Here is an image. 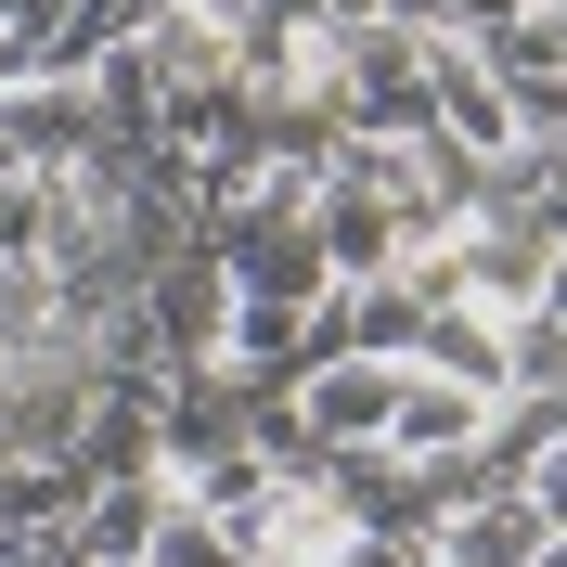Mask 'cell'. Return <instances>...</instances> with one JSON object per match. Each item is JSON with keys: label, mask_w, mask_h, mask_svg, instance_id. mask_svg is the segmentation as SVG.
<instances>
[{"label": "cell", "mask_w": 567, "mask_h": 567, "mask_svg": "<svg viewBox=\"0 0 567 567\" xmlns=\"http://www.w3.org/2000/svg\"><path fill=\"white\" fill-rule=\"evenodd\" d=\"M491 413L503 400L491 388H464V374H400V413H388V452H413V464H439V452H477V439H491Z\"/></svg>", "instance_id": "5"}, {"label": "cell", "mask_w": 567, "mask_h": 567, "mask_svg": "<svg viewBox=\"0 0 567 567\" xmlns=\"http://www.w3.org/2000/svg\"><path fill=\"white\" fill-rule=\"evenodd\" d=\"M529 503H542V516H555V529H567V425H555V439H542V464H529Z\"/></svg>", "instance_id": "13"}, {"label": "cell", "mask_w": 567, "mask_h": 567, "mask_svg": "<svg viewBox=\"0 0 567 567\" xmlns=\"http://www.w3.org/2000/svg\"><path fill=\"white\" fill-rule=\"evenodd\" d=\"M542 567H567V529H555V542H542Z\"/></svg>", "instance_id": "16"}, {"label": "cell", "mask_w": 567, "mask_h": 567, "mask_svg": "<svg viewBox=\"0 0 567 567\" xmlns=\"http://www.w3.org/2000/svg\"><path fill=\"white\" fill-rule=\"evenodd\" d=\"M258 567H271V555H258Z\"/></svg>", "instance_id": "17"}, {"label": "cell", "mask_w": 567, "mask_h": 567, "mask_svg": "<svg viewBox=\"0 0 567 567\" xmlns=\"http://www.w3.org/2000/svg\"><path fill=\"white\" fill-rule=\"evenodd\" d=\"M413 361H425V374H464V388H491V400L516 388V361H503V322H491V310H464V297L413 336Z\"/></svg>", "instance_id": "11"}, {"label": "cell", "mask_w": 567, "mask_h": 567, "mask_svg": "<svg viewBox=\"0 0 567 567\" xmlns=\"http://www.w3.org/2000/svg\"><path fill=\"white\" fill-rule=\"evenodd\" d=\"M503 361H516V388H529V400H567V310H555V297L503 322Z\"/></svg>", "instance_id": "12"}, {"label": "cell", "mask_w": 567, "mask_h": 567, "mask_svg": "<svg viewBox=\"0 0 567 567\" xmlns=\"http://www.w3.org/2000/svg\"><path fill=\"white\" fill-rule=\"evenodd\" d=\"M142 322H155V349H168V374L219 361V349H233V258H219V246H181L168 271L142 284Z\"/></svg>", "instance_id": "3"}, {"label": "cell", "mask_w": 567, "mask_h": 567, "mask_svg": "<svg viewBox=\"0 0 567 567\" xmlns=\"http://www.w3.org/2000/svg\"><path fill=\"white\" fill-rule=\"evenodd\" d=\"M168 503H181V477H104V491L78 503V542L104 567H155V529H168Z\"/></svg>", "instance_id": "10"}, {"label": "cell", "mask_w": 567, "mask_h": 567, "mask_svg": "<svg viewBox=\"0 0 567 567\" xmlns=\"http://www.w3.org/2000/svg\"><path fill=\"white\" fill-rule=\"evenodd\" d=\"M207 13H233V27H246V13H258V0H207Z\"/></svg>", "instance_id": "15"}, {"label": "cell", "mask_w": 567, "mask_h": 567, "mask_svg": "<svg viewBox=\"0 0 567 567\" xmlns=\"http://www.w3.org/2000/svg\"><path fill=\"white\" fill-rule=\"evenodd\" d=\"M233 374H246V388H297V374H310L322 361V336H310V297H246V284H233Z\"/></svg>", "instance_id": "8"}, {"label": "cell", "mask_w": 567, "mask_h": 567, "mask_svg": "<svg viewBox=\"0 0 567 567\" xmlns=\"http://www.w3.org/2000/svg\"><path fill=\"white\" fill-rule=\"evenodd\" d=\"M529 130L555 142V155H567V78H555V91H529Z\"/></svg>", "instance_id": "14"}, {"label": "cell", "mask_w": 567, "mask_h": 567, "mask_svg": "<svg viewBox=\"0 0 567 567\" xmlns=\"http://www.w3.org/2000/svg\"><path fill=\"white\" fill-rule=\"evenodd\" d=\"M0 142H13V168L27 181H65L91 142H104V91L65 65H27V78H0Z\"/></svg>", "instance_id": "1"}, {"label": "cell", "mask_w": 567, "mask_h": 567, "mask_svg": "<svg viewBox=\"0 0 567 567\" xmlns=\"http://www.w3.org/2000/svg\"><path fill=\"white\" fill-rule=\"evenodd\" d=\"M400 374H413V361H388V349H336V361H310V374H297V413H310V439H322V452H361V439H388Z\"/></svg>", "instance_id": "4"}, {"label": "cell", "mask_w": 567, "mask_h": 567, "mask_svg": "<svg viewBox=\"0 0 567 567\" xmlns=\"http://www.w3.org/2000/svg\"><path fill=\"white\" fill-rule=\"evenodd\" d=\"M452 258H464V310H491V322H516V310L555 297V233L516 219V207H477L452 233Z\"/></svg>", "instance_id": "2"}, {"label": "cell", "mask_w": 567, "mask_h": 567, "mask_svg": "<svg viewBox=\"0 0 567 567\" xmlns=\"http://www.w3.org/2000/svg\"><path fill=\"white\" fill-rule=\"evenodd\" d=\"M142 65H155V91L168 104H194V91H233V13H207V0H168L155 27H142Z\"/></svg>", "instance_id": "6"}, {"label": "cell", "mask_w": 567, "mask_h": 567, "mask_svg": "<svg viewBox=\"0 0 567 567\" xmlns=\"http://www.w3.org/2000/svg\"><path fill=\"white\" fill-rule=\"evenodd\" d=\"M542 542H555V516L529 491H477V503L439 516V555L452 567H542Z\"/></svg>", "instance_id": "9"}, {"label": "cell", "mask_w": 567, "mask_h": 567, "mask_svg": "<svg viewBox=\"0 0 567 567\" xmlns=\"http://www.w3.org/2000/svg\"><path fill=\"white\" fill-rule=\"evenodd\" d=\"M310 219H322V258H336V284H388L400 258H413L400 207H388V194H361V181H322Z\"/></svg>", "instance_id": "7"}]
</instances>
